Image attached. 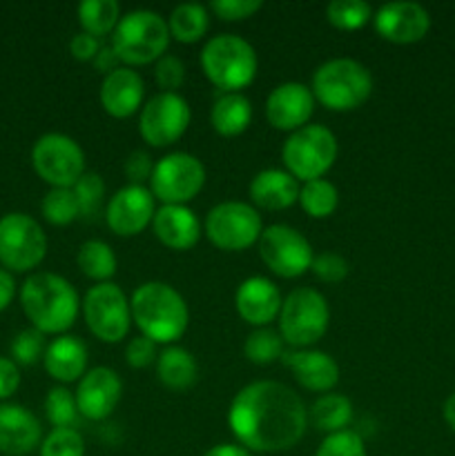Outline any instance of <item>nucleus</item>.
<instances>
[{"label": "nucleus", "mask_w": 455, "mask_h": 456, "mask_svg": "<svg viewBox=\"0 0 455 456\" xmlns=\"http://www.w3.org/2000/svg\"><path fill=\"white\" fill-rule=\"evenodd\" d=\"M326 18L337 29L355 31L368 25L373 18V9L364 0H333L326 7Z\"/></svg>", "instance_id": "36"}, {"label": "nucleus", "mask_w": 455, "mask_h": 456, "mask_svg": "<svg viewBox=\"0 0 455 456\" xmlns=\"http://www.w3.org/2000/svg\"><path fill=\"white\" fill-rule=\"evenodd\" d=\"M192 111L183 96L170 92L156 94L138 116L141 138L152 147H168L186 134Z\"/></svg>", "instance_id": "15"}, {"label": "nucleus", "mask_w": 455, "mask_h": 456, "mask_svg": "<svg viewBox=\"0 0 455 456\" xmlns=\"http://www.w3.org/2000/svg\"><path fill=\"white\" fill-rule=\"evenodd\" d=\"M259 256L272 274L281 279H297L310 270L315 254L302 232L284 223H275L261 232Z\"/></svg>", "instance_id": "13"}, {"label": "nucleus", "mask_w": 455, "mask_h": 456, "mask_svg": "<svg viewBox=\"0 0 455 456\" xmlns=\"http://www.w3.org/2000/svg\"><path fill=\"white\" fill-rule=\"evenodd\" d=\"M154 236L174 252L192 249L201 239V223L186 205H163L152 218Z\"/></svg>", "instance_id": "23"}, {"label": "nucleus", "mask_w": 455, "mask_h": 456, "mask_svg": "<svg viewBox=\"0 0 455 456\" xmlns=\"http://www.w3.org/2000/svg\"><path fill=\"white\" fill-rule=\"evenodd\" d=\"M13 294H16V283H13V276L7 270L0 267V312L12 303Z\"/></svg>", "instance_id": "50"}, {"label": "nucleus", "mask_w": 455, "mask_h": 456, "mask_svg": "<svg viewBox=\"0 0 455 456\" xmlns=\"http://www.w3.org/2000/svg\"><path fill=\"white\" fill-rule=\"evenodd\" d=\"M250 199L268 212L288 209L299 200V181L285 169H263L250 183Z\"/></svg>", "instance_id": "25"}, {"label": "nucleus", "mask_w": 455, "mask_h": 456, "mask_svg": "<svg viewBox=\"0 0 455 456\" xmlns=\"http://www.w3.org/2000/svg\"><path fill=\"white\" fill-rule=\"evenodd\" d=\"M45 414L54 428H71L79 417L76 396L67 387H52L45 396Z\"/></svg>", "instance_id": "37"}, {"label": "nucleus", "mask_w": 455, "mask_h": 456, "mask_svg": "<svg viewBox=\"0 0 455 456\" xmlns=\"http://www.w3.org/2000/svg\"><path fill=\"white\" fill-rule=\"evenodd\" d=\"M328 321L330 307L324 294L312 288H297L281 303L279 334L288 346L310 347L324 338Z\"/></svg>", "instance_id": "8"}, {"label": "nucleus", "mask_w": 455, "mask_h": 456, "mask_svg": "<svg viewBox=\"0 0 455 456\" xmlns=\"http://www.w3.org/2000/svg\"><path fill=\"white\" fill-rule=\"evenodd\" d=\"M156 199L143 185H125L110 199L105 208L107 227L116 236H136L154 218Z\"/></svg>", "instance_id": "16"}, {"label": "nucleus", "mask_w": 455, "mask_h": 456, "mask_svg": "<svg viewBox=\"0 0 455 456\" xmlns=\"http://www.w3.org/2000/svg\"><path fill=\"white\" fill-rule=\"evenodd\" d=\"M40 209H43L45 221L58 227L70 225V223H74L80 216L79 200H76V194L71 187H52L45 194Z\"/></svg>", "instance_id": "34"}, {"label": "nucleus", "mask_w": 455, "mask_h": 456, "mask_svg": "<svg viewBox=\"0 0 455 456\" xmlns=\"http://www.w3.org/2000/svg\"><path fill=\"white\" fill-rule=\"evenodd\" d=\"M299 203L308 216L328 218L339 205V191L330 181L317 178V181L303 183V187L299 190Z\"/></svg>", "instance_id": "33"}, {"label": "nucleus", "mask_w": 455, "mask_h": 456, "mask_svg": "<svg viewBox=\"0 0 455 456\" xmlns=\"http://www.w3.org/2000/svg\"><path fill=\"white\" fill-rule=\"evenodd\" d=\"M123 396V383L112 368H94L85 372L76 390L79 412L89 421H103L110 417Z\"/></svg>", "instance_id": "19"}, {"label": "nucleus", "mask_w": 455, "mask_h": 456, "mask_svg": "<svg viewBox=\"0 0 455 456\" xmlns=\"http://www.w3.org/2000/svg\"><path fill=\"white\" fill-rule=\"evenodd\" d=\"M228 426L250 452H285L306 435L308 408L293 387L254 381L232 399Z\"/></svg>", "instance_id": "1"}, {"label": "nucleus", "mask_w": 455, "mask_h": 456, "mask_svg": "<svg viewBox=\"0 0 455 456\" xmlns=\"http://www.w3.org/2000/svg\"><path fill=\"white\" fill-rule=\"evenodd\" d=\"M125 361H128L129 368L143 370L147 365H152L156 361V343L150 341L147 337H136L128 343L125 347Z\"/></svg>", "instance_id": "45"}, {"label": "nucleus", "mask_w": 455, "mask_h": 456, "mask_svg": "<svg viewBox=\"0 0 455 456\" xmlns=\"http://www.w3.org/2000/svg\"><path fill=\"white\" fill-rule=\"evenodd\" d=\"M294 381L310 392H330L339 383V365L319 350H288L281 356Z\"/></svg>", "instance_id": "22"}, {"label": "nucleus", "mask_w": 455, "mask_h": 456, "mask_svg": "<svg viewBox=\"0 0 455 456\" xmlns=\"http://www.w3.org/2000/svg\"><path fill=\"white\" fill-rule=\"evenodd\" d=\"M125 176H128L129 185H143L145 181H150L152 172H154V163H152V156L143 150H134L132 154L125 160Z\"/></svg>", "instance_id": "46"}, {"label": "nucleus", "mask_w": 455, "mask_h": 456, "mask_svg": "<svg viewBox=\"0 0 455 456\" xmlns=\"http://www.w3.org/2000/svg\"><path fill=\"white\" fill-rule=\"evenodd\" d=\"M156 374L168 390L183 392L194 386L199 368H196V359L186 347L170 346L168 350L161 352L156 361Z\"/></svg>", "instance_id": "28"}, {"label": "nucleus", "mask_w": 455, "mask_h": 456, "mask_svg": "<svg viewBox=\"0 0 455 456\" xmlns=\"http://www.w3.org/2000/svg\"><path fill=\"white\" fill-rule=\"evenodd\" d=\"M351 419L352 403L343 395H324L308 408V423L326 435L346 430Z\"/></svg>", "instance_id": "29"}, {"label": "nucleus", "mask_w": 455, "mask_h": 456, "mask_svg": "<svg viewBox=\"0 0 455 456\" xmlns=\"http://www.w3.org/2000/svg\"><path fill=\"white\" fill-rule=\"evenodd\" d=\"M337 138L324 125H306L285 138L281 147V160L285 172L297 181H317L337 160Z\"/></svg>", "instance_id": "7"}, {"label": "nucleus", "mask_w": 455, "mask_h": 456, "mask_svg": "<svg viewBox=\"0 0 455 456\" xmlns=\"http://www.w3.org/2000/svg\"><path fill=\"white\" fill-rule=\"evenodd\" d=\"M40 456H85V441L74 428H54L40 445Z\"/></svg>", "instance_id": "39"}, {"label": "nucleus", "mask_w": 455, "mask_h": 456, "mask_svg": "<svg viewBox=\"0 0 455 456\" xmlns=\"http://www.w3.org/2000/svg\"><path fill=\"white\" fill-rule=\"evenodd\" d=\"M168 20L150 9L125 13L112 34V49L125 65H150L165 56L170 45Z\"/></svg>", "instance_id": "6"}, {"label": "nucleus", "mask_w": 455, "mask_h": 456, "mask_svg": "<svg viewBox=\"0 0 455 456\" xmlns=\"http://www.w3.org/2000/svg\"><path fill=\"white\" fill-rule=\"evenodd\" d=\"M284 338L270 328H259L245 338L244 354L254 365H270L284 356Z\"/></svg>", "instance_id": "35"}, {"label": "nucleus", "mask_w": 455, "mask_h": 456, "mask_svg": "<svg viewBox=\"0 0 455 456\" xmlns=\"http://www.w3.org/2000/svg\"><path fill=\"white\" fill-rule=\"evenodd\" d=\"M120 20V4L116 0H83L79 4V22L85 34L105 38L114 34Z\"/></svg>", "instance_id": "31"}, {"label": "nucleus", "mask_w": 455, "mask_h": 456, "mask_svg": "<svg viewBox=\"0 0 455 456\" xmlns=\"http://www.w3.org/2000/svg\"><path fill=\"white\" fill-rule=\"evenodd\" d=\"M132 321L143 337L154 343H174L190 325V310L181 294L168 283L147 281L129 298Z\"/></svg>", "instance_id": "2"}, {"label": "nucleus", "mask_w": 455, "mask_h": 456, "mask_svg": "<svg viewBox=\"0 0 455 456\" xmlns=\"http://www.w3.org/2000/svg\"><path fill=\"white\" fill-rule=\"evenodd\" d=\"M315 111V96L303 83L277 85L266 101L268 123L281 132H297L306 127Z\"/></svg>", "instance_id": "18"}, {"label": "nucleus", "mask_w": 455, "mask_h": 456, "mask_svg": "<svg viewBox=\"0 0 455 456\" xmlns=\"http://www.w3.org/2000/svg\"><path fill=\"white\" fill-rule=\"evenodd\" d=\"M85 323L103 343H119L128 337L132 310L123 289L116 283H98L87 289L83 301Z\"/></svg>", "instance_id": "11"}, {"label": "nucleus", "mask_w": 455, "mask_h": 456, "mask_svg": "<svg viewBox=\"0 0 455 456\" xmlns=\"http://www.w3.org/2000/svg\"><path fill=\"white\" fill-rule=\"evenodd\" d=\"M21 386V372L12 359L0 356V399H9Z\"/></svg>", "instance_id": "48"}, {"label": "nucleus", "mask_w": 455, "mask_h": 456, "mask_svg": "<svg viewBox=\"0 0 455 456\" xmlns=\"http://www.w3.org/2000/svg\"><path fill=\"white\" fill-rule=\"evenodd\" d=\"M281 292L270 279L263 276H250L236 288L235 305L241 319L257 328H266L281 312Z\"/></svg>", "instance_id": "20"}, {"label": "nucleus", "mask_w": 455, "mask_h": 456, "mask_svg": "<svg viewBox=\"0 0 455 456\" xmlns=\"http://www.w3.org/2000/svg\"><path fill=\"white\" fill-rule=\"evenodd\" d=\"M310 92L330 111H352L373 94V76L352 58H333L312 74Z\"/></svg>", "instance_id": "4"}, {"label": "nucleus", "mask_w": 455, "mask_h": 456, "mask_svg": "<svg viewBox=\"0 0 455 456\" xmlns=\"http://www.w3.org/2000/svg\"><path fill=\"white\" fill-rule=\"evenodd\" d=\"M94 67H96L98 71H105V76L110 74V71L116 69V62H119V58H116L114 49H112V45H103L101 52L96 53V58H94Z\"/></svg>", "instance_id": "49"}, {"label": "nucleus", "mask_w": 455, "mask_h": 456, "mask_svg": "<svg viewBox=\"0 0 455 456\" xmlns=\"http://www.w3.org/2000/svg\"><path fill=\"white\" fill-rule=\"evenodd\" d=\"M210 16L208 9L199 3H183L172 9L168 18V29L174 40L183 45H192L208 34Z\"/></svg>", "instance_id": "30"}, {"label": "nucleus", "mask_w": 455, "mask_h": 456, "mask_svg": "<svg viewBox=\"0 0 455 456\" xmlns=\"http://www.w3.org/2000/svg\"><path fill=\"white\" fill-rule=\"evenodd\" d=\"M45 334L36 328L22 330L12 341V356L21 365H34L40 356H45Z\"/></svg>", "instance_id": "41"}, {"label": "nucleus", "mask_w": 455, "mask_h": 456, "mask_svg": "<svg viewBox=\"0 0 455 456\" xmlns=\"http://www.w3.org/2000/svg\"><path fill=\"white\" fill-rule=\"evenodd\" d=\"M257 52L245 38L235 34L212 36L201 49V69L223 94L248 87L257 76Z\"/></svg>", "instance_id": "5"}, {"label": "nucleus", "mask_w": 455, "mask_h": 456, "mask_svg": "<svg viewBox=\"0 0 455 456\" xmlns=\"http://www.w3.org/2000/svg\"><path fill=\"white\" fill-rule=\"evenodd\" d=\"M154 80L163 92L177 94V89L186 80V65H183L181 58L172 56V53H165L163 58H159L154 67Z\"/></svg>", "instance_id": "43"}, {"label": "nucleus", "mask_w": 455, "mask_h": 456, "mask_svg": "<svg viewBox=\"0 0 455 456\" xmlns=\"http://www.w3.org/2000/svg\"><path fill=\"white\" fill-rule=\"evenodd\" d=\"M373 22L377 34L395 45L419 43L431 29V16L426 9L410 0L382 4L373 13Z\"/></svg>", "instance_id": "17"}, {"label": "nucleus", "mask_w": 455, "mask_h": 456, "mask_svg": "<svg viewBox=\"0 0 455 456\" xmlns=\"http://www.w3.org/2000/svg\"><path fill=\"white\" fill-rule=\"evenodd\" d=\"M315 456H368L366 454V444L357 432L342 430L328 435L321 445L317 448Z\"/></svg>", "instance_id": "40"}, {"label": "nucleus", "mask_w": 455, "mask_h": 456, "mask_svg": "<svg viewBox=\"0 0 455 456\" xmlns=\"http://www.w3.org/2000/svg\"><path fill=\"white\" fill-rule=\"evenodd\" d=\"M101 40L94 38L92 34H85V31H79V34L71 36L70 40V52L76 61L80 62H87L96 58V53L101 52Z\"/></svg>", "instance_id": "47"}, {"label": "nucleus", "mask_w": 455, "mask_h": 456, "mask_svg": "<svg viewBox=\"0 0 455 456\" xmlns=\"http://www.w3.org/2000/svg\"><path fill=\"white\" fill-rule=\"evenodd\" d=\"M22 310L38 332L62 334L76 323L80 301L74 285L52 272L31 274L22 283Z\"/></svg>", "instance_id": "3"}, {"label": "nucleus", "mask_w": 455, "mask_h": 456, "mask_svg": "<svg viewBox=\"0 0 455 456\" xmlns=\"http://www.w3.org/2000/svg\"><path fill=\"white\" fill-rule=\"evenodd\" d=\"M47 254V236L31 216L21 212L0 218V263L13 272H29Z\"/></svg>", "instance_id": "12"}, {"label": "nucleus", "mask_w": 455, "mask_h": 456, "mask_svg": "<svg viewBox=\"0 0 455 456\" xmlns=\"http://www.w3.org/2000/svg\"><path fill=\"white\" fill-rule=\"evenodd\" d=\"M442 412H444V421L449 423L451 430L455 432V392L444 401V410H442Z\"/></svg>", "instance_id": "52"}, {"label": "nucleus", "mask_w": 455, "mask_h": 456, "mask_svg": "<svg viewBox=\"0 0 455 456\" xmlns=\"http://www.w3.org/2000/svg\"><path fill=\"white\" fill-rule=\"evenodd\" d=\"M203 456H252L250 450H245L244 445H232V444H221L210 448Z\"/></svg>", "instance_id": "51"}, {"label": "nucleus", "mask_w": 455, "mask_h": 456, "mask_svg": "<svg viewBox=\"0 0 455 456\" xmlns=\"http://www.w3.org/2000/svg\"><path fill=\"white\" fill-rule=\"evenodd\" d=\"M40 444V423L27 408L16 403L0 405V452L29 454Z\"/></svg>", "instance_id": "24"}, {"label": "nucleus", "mask_w": 455, "mask_h": 456, "mask_svg": "<svg viewBox=\"0 0 455 456\" xmlns=\"http://www.w3.org/2000/svg\"><path fill=\"white\" fill-rule=\"evenodd\" d=\"M80 272L96 283H107L116 274V254L103 240H85L76 254Z\"/></svg>", "instance_id": "32"}, {"label": "nucleus", "mask_w": 455, "mask_h": 456, "mask_svg": "<svg viewBox=\"0 0 455 456\" xmlns=\"http://www.w3.org/2000/svg\"><path fill=\"white\" fill-rule=\"evenodd\" d=\"M31 165L52 187H74L85 174V151L65 134H45L34 142Z\"/></svg>", "instance_id": "14"}, {"label": "nucleus", "mask_w": 455, "mask_h": 456, "mask_svg": "<svg viewBox=\"0 0 455 456\" xmlns=\"http://www.w3.org/2000/svg\"><path fill=\"white\" fill-rule=\"evenodd\" d=\"M71 190H74L76 200H79L80 216L92 218L94 214H98L103 205V196H105V183L96 172H85Z\"/></svg>", "instance_id": "38"}, {"label": "nucleus", "mask_w": 455, "mask_h": 456, "mask_svg": "<svg viewBox=\"0 0 455 456\" xmlns=\"http://www.w3.org/2000/svg\"><path fill=\"white\" fill-rule=\"evenodd\" d=\"M250 120H252V102L239 92L221 94L210 111V123L214 132L226 138L244 134L250 127Z\"/></svg>", "instance_id": "27"}, {"label": "nucleus", "mask_w": 455, "mask_h": 456, "mask_svg": "<svg viewBox=\"0 0 455 456\" xmlns=\"http://www.w3.org/2000/svg\"><path fill=\"white\" fill-rule=\"evenodd\" d=\"M263 7L261 0H214L210 3V12L228 22H239L254 16Z\"/></svg>", "instance_id": "44"}, {"label": "nucleus", "mask_w": 455, "mask_h": 456, "mask_svg": "<svg viewBox=\"0 0 455 456\" xmlns=\"http://www.w3.org/2000/svg\"><path fill=\"white\" fill-rule=\"evenodd\" d=\"M43 361L49 377L56 379V381H79L85 377V368H87V347L79 337L62 334L56 341L49 343Z\"/></svg>", "instance_id": "26"}, {"label": "nucleus", "mask_w": 455, "mask_h": 456, "mask_svg": "<svg viewBox=\"0 0 455 456\" xmlns=\"http://www.w3.org/2000/svg\"><path fill=\"white\" fill-rule=\"evenodd\" d=\"M310 272L321 283H342L351 272L346 258L337 252H321L312 258Z\"/></svg>", "instance_id": "42"}, {"label": "nucleus", "mask_w": 455, "mask_h": 456, "mask_svg": "<svg viewBox=\"0 0 455 456\" xmlns=\"http://www.w3.org/2000/svg\"><path fill=\"white\" fill-rule=\"evenodd\" d=\"M205 185V167L187 151H172L154 163L150 191L163 205H186Z\"/></svg>", "instance_id": "10"}, {"label": "nucleus", "mask_w": 455, "mask_h": 456, "mask_svg": "<svg viewBox=\"0 0 455 456\" xmlns=\"http://www.w3.org/2000/svg\"><path fill=\"white\" fill-rule=\"evenodd\" d=\"M143 96H145V83L132 67H116L114 71H110L103 78L101 92H98L103 110L112 118H129L136 114Z\"/></svg>", "instance_id": "21"}, {"label": "nucleus", "mask_w": 455, "mask_h": 456, "mask_svg": "<svg viewBox=\"0 0 455 456\" xmlns=\"http://www.w3.org/2000/svg\"><path fill=\"white\" fill-rule=\"evenodd\" d=\"M263 232L261 214L241 200L214 205L205 216V236L223 252H241L259 243Z\"/></svg>", "instance_id": "9"}]
</instances>
